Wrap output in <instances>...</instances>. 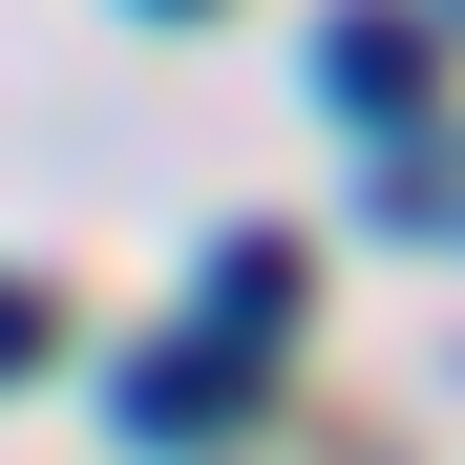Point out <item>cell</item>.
<instances>
[{"instance_id":"obj_1","label":"cell","mask_w":465,"mask_h":465,"mask_svg":"<svg viewBox=\"0 0 465 465\" xmlns=\"http://www.w3.org/2000/svg\"><path fill=\"white\" fill-rule=\"evenodd\" d=\"M275 318H296V254H275V232H232V254H212V339H148V360L106 381V423H127V444L232 423V402H254V360H275Z\"/></svg>"},{"instance_id":"obj_2","label":"cell","mask_w":465,"mask_h":465,"mask_svg":"<svg viewBox=\"0 0 465 465\" xmlns=\"http://www.w3.org/2000/svg\"><path fill=\"white\" fill-rule=\"evenodd\" d=\"M318 85H339V127H423V22H318Z\"/></svg>"},{"instance_id":"obj_3","label":"cell","mask_w":465,"mask_h":465,"mask_svg":"<svg viewBox=\"0 0 465 465\" xmlns=\"http://www.w3.org/2000/svg\"><path fill=\"white\" fill-rule=\"evenodd\" d=\"M0 360H43V296H22V275H0Z\"/></svg>"}]
</instances>
